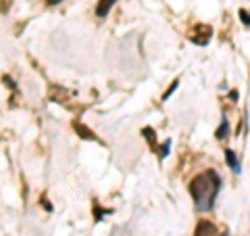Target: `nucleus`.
<instances>
[{
  "instance_id": "3",
  "label": "nucleus",
  "mask_w": 250,
  "mask_h": 236,
  "mask_svg": "<svg viewBox=\"0 0 250 236\" xmlns=\"http://www.w3.org/2000/svg\"><path fill=\"white\" fill-rule=\"evenodd\" d=\"M115 2H117V0H100L98 6H96V15H98V17H106Z\"/></svg>"
},
{
  "instance_id": "10",
  "label": "nucleus",
  "mask_w": 250,
  "mask_h": 236,
  "mask_svg": "<svg viewBox=\"0 0 250 236\" xmlns=\"http://www.w3.org/2000/svg\"><path fill=\"white\" fill-rule=\"evenodd\" d=\"M61 0H46V4H59Z\"/></svg>"
},
{
  "instance_id": "5",
  "label": "nucleus",
  "mask_w": 250,
  "mask_h": 236,
  "mask_svg": "<svg viewBox=\"0 0 250 236\" xmlns=\"http://www.w3.org/2000/svg\"><path fill=\"white\" fill-rule=\"evenodd\" d=\"M75 130H80L83 138H88V140H96V136H94V132H90L88 128H83L82 123H75Z\"/></svg>"
},
{
  "instance_id": "7",
  "label": "nucleus",
  "mask_w": 250,
  "mask_h": 236,
  "mask_svg": "<svg viewBox=\"0 0 250 236\" xmlns=\"http://www.w3.org/2000/svg\"><path fill=\"white\" fill-rule=\"evenodd\" d=\"M240 19L246 23V25H250V15L246 13V11H240Z\"/></svg>"
},
{
  "instance_id": "6",
  "label": "nucleus",
  "mask_w": 250,
  "mask_h": 236,
  "mask_svg": "<svg viewBox=\"0 0 250 236\" xmlns=\"http://www.w3.org/2000/svg\"><path fill=\"white\" fill-rule=\"evenodd\" d=\"M223 136H228V121H223L221 128L217 130V138H223Z\"/></svg>"
},
{
  "instance_id": "9",
  "label": "nucleus",
  "mask_w": 250,
  "mask_h": 236,
  "mask_svg": "<svg viewBox=\"0 0 250 236\" xmlns=\"http://www.w3.org/2000/svg\"><path fill=\"white\" fill-rule=\"evenodd\" d=\"M175 88H177V82H173V84H171V88H169V90L165 92V96H163V98H169V94H171V92H173Z\"/></svg>"
},
{
  "instance_id": "2",
  "label": "nucleus",
  "mask_w": 250,
  "mask_h": 236,
  "mask_svg": "<svg viewBox=\"0 0 250 236\" xmlns=\"http://www.w3.org/2000/svg\"><path fill=\"white\" fill-rule=\"evenodd\" d=\"M217 234V228L213 222H208V219H202V222H198L196 226V232H194V236H215Z\"/></svg>"
},
{
  "instance_id": "11",
  "label": "nucleus",
  "mask_w": 250,
  "mask_h": 236,
  "mask_svg": "<svg viewBox=\"0 0 250 236\" xmlns=\"http://www.w3.org/2000/svg\"><path fill=\"white\" fill-rule=\"evenodd\" d=\"M221 236H228V234H221Z\"/></svg>"
},
{
  "instance_id": "8",
  "label": "nucleus",
  "mask_w": 250,
  "mask_h": 236,
  "mask_svg": "<svg viewBox=\"0 0 250 236\" xmlns=\"http://www.w3.org/2000/svg\"><path fill=\"white\" fill-rule=\"evenodd\" d=\"M169 144H171L169 140H167L165 144H163V148H161V155H163V157H167V153H169Z\"/></svg>"
},
{
  "instance_id": "4",
  "label": "nucleus",
  "mask_w": 250,
  "mask_h": 236,
  "mask_svg": "<svg viewBox=\"0 0 250 236\" xmlns=\"http://www.w3.org/2000/svg\"><path fill=\"white\" fill-rule=\"evenodd\" d=\"M225 159H228V163H229V167H231L233 174H240V161H238L236 153L229 151V148H225Z\"/></svg>"
},
{
  "instance_id": "1",
  "label": "nucleus",
  "mask_w": 250,
  "mask_h": 236,
  "mask_svg": "<svg viewBox=\"0 0 250 236\" xmlns=\"http://www.w3.org/2000/svg\"><path fill=\"white\" fill-rule=\"evenodd\" d=\"M219 190H221V178L217 176V171L208 169L202 171L190 182V194L194 199V205L198 211H210L215 205V199Z\"/></svg>"
}]
</instances>
